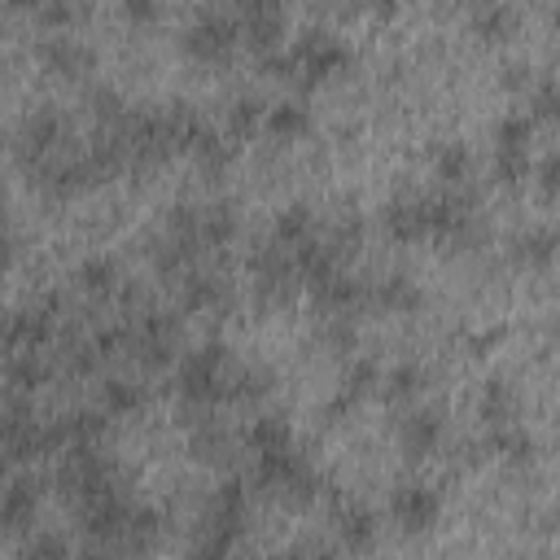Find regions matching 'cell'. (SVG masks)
<instances>
[{
	"instance_id": "cell-33",
	"label": "cell",
	"mask_w": 560,
	"mask_h": 560,
	"mask_svg": "<svg viewBox=\"0 0 560 560\" xmlns=\"http://www.w3.org/2000/svg\"><path fill=\"white\" fill-rule=\"evenodd\" d=\"M529 136H534V118L525 109H512L494 127V149H529Z\"/></svg>"
},
{
	"instance_id": "cell-18",
	"label": "cell",
	"mask_w": 560,
	"mask_h": 560,
	"mask_svg": "<svg viewBox=\"0 0 560 560\" xmlns=\"http://www.w3.org/2000/svg\"><path fill=\"white\" fill-rule=\"evenodd\" d=\"M74 284H79L88 298H118L127 280H122V271H118V262H114V258L92 254V258H83V262H79Z\"/></svg>"
},
{
	"instance_id": "cell-16",
	"label": "cell",
	"mask_w": 560,
	"mask_h": 560,
	"mask_svg": "<svg viewBox=\"0 0 560 560\" xmlns=\"http://www.w3.org/2000/svg\"><path fill=\"white\" fill-rule=\"evenodd\" d=\"M315 236H319L315 210L298 201V206H284V210L271 219V236H267V241H276L280 249H289V254H293V249H302V245H306V241H315Z\"/></svg>"
},
{
	"instance_id": "cell-2",
	"label": "cell",
	"mask_w": 560,
	"mask_h": 560,
	"mask_svg": "<svg viewBox=\"0 0 560 560\" xmlns=\"http://www.w3.org/2000/svg\"><path fill=\"white\" fill-rule=\"evenodd\" d=\"M346 61H350V48L332 31H302L289 44V83L293 88H315V83L332 79Z\"/></svg>"
},
{
	"instance_id": "cell-34",
	"label": "cell",
	"mask_w": 560,
	"mask_h": 560,
	"mask_svg": "<svg viewBox=\"0 0 560 560\" xmlns=\"http://www.w3.org/2000/svg\"><path fill=\"white\" fill-rule=\"evenodd\" d=\"M490 166H494V179H499V184H521L525 175H534L529 149H494Z\"/></svg>"
},
{
	"instance_id": "cell-22",
	"label": "cell",
	"mask_w": 560,
	"mask_h": 560,
	"mask_svg": "<svg viewBox=\"0 0 560 560\" xmlns=\"http://www.w3.org/2000/svg\"><path fill=\"white\" fill-rule=\"evenodd\" d=\"M477 411L486 420V429H503V424H516V411H521V398L508 381H486L481 385V398H477Z\"/></svg>"
},
{
	"instance_id": "cell-10",
	"label": "cell",
	"mask_w": 560,
	"mask_h": 560,
	"mask_svg": "<svg viewBox=\"0 0 560 560\" xmlns=\"http://www.w3.org/2000/svg\"><path fill=\"white\" fill-rule=\"evenodd\" d=\"M381 223H385V232H389L398 245L424 241V236H429V228H433V214H429V192L389 201V206H385V214H381Z\"/></svg>"
},
{
	"instance_id": "cell-11",
	"label": "cell",
	"mask_w": 560,
	"mask_h": 560,
	"mask_svg": "<svg viewBox=\"0 0 560 560\" xmlns=\"http://www.w3.org/2000/svg\"><path fill=\"white\" fill-rule=\"evenodd\" d=\"M188 446H192V455L201 464H228L236 438H232V429L214 411H192V420H188Z\"/></svg>"
},
{
	"instance_id": "cell-24",
	"label": "cell",
	"mask_w": 560,
	"mask_h": 560,
	"mask_svg": "<svg viewBox=\"0 0 560 560\" xmlns=\"http://www.w3.org/2000/svg\"><path fill=\"white\" fill-rule=\"evenodd\" d=\"M262 131L284 140V144H293V140H302L311 131V109L302 101H276V105H267V127Z\"/></svg>"
},
{
	"instance_id": "cell-40",
	"label": "cell",
	"mask_w": 560,
	"mask_h": 560,
	"mask_svg": "<svg viewBox=\"0 0 560 560\" xmlns=\"http://www.w3.org/2000/svg\"><path fill=\"white\" fill-rule=\"evenodd\" d=\"M122 13H127L131 22H149V18H158V4H149V0H127Z\"/></svg>"
},
{
	"instance_id": "cell-41",
	"label": "cell",
	"mask_w": 560,
	"mask_h": 560,
	"mask_svg": "<svg viewBox=\"0 0 560 560\" xmlns=\"http://www.w3.org/2000/svg\"><path fill=\"white\" fill-rule=\"evenodd\" d=\"M74 560H118L114 551H105V547H88V551H79Z\"/></svg>"
},
{
	"instance_id": "cell-20",
	"label": "cell",
	"mask_w": 560,
	"mask_h": 560,
	"mask_svg": "<svg viewBox=\"0 0 560 560\" xmlns=\"http://www.w3.org/2000/svg\"><path fill=\"white\" fill-rule=\"evenodd\" d=\"M241 442H245V451L258 459V455H271V451L293 446V429H289L284 416H254L249 429L241 433Z\"/></svg>"
},
{
	"instance_id": "cell-26",
	"label": "cell",
	"mask_w": 560,
	"mask_h": 560,
	"mask_svg": "<svg viewBox=\"0 0 560 560\" xmlns=\"http://www.w3.org/2000/svg\"><path fill=\"white\" fill-rule=\"evenodd\" d=\"M433 171H438V179H442L446 188H468V184H472V153H468V144L446 140V144L433 153Z\"/></svg>"
},
{
	"instance_id": "cell-32",
	"label": "cell",
	"mask_w": 560,
	"mask_h": 560,
	"mask_svg": "<svg viewBox=\"0 0 560 560\" xmlns=\"http://www.w3.org/2000/svg\"><path fill=\"white\" fill-rule=\"evenodd\" d=\"M472 26L486 39H508L516 31V9H508V4H481V9H472Z\"/></svg>"
},
{
	"instance_id": "cell-6",
	"label": "cell",
	"mask_w": 560,
	"mask_h": 560,
	"mask_svg": "<svg viewBox=\"0 0 560 560\" xmlns=\"http://www.w3.org/2000/svg\"><path fill=\"white\" fill-rule=\"evenodd\" d=\"M389 516H394L407 534H420V529H429V525L442 516V499H438L433 486L407 481V486H398V490L389 494Z\"/></svg>"
},
{
	"instance_id": "cell-15",
	"label": "cell",
	"mask_w": 560,
	"mask_h": 560,
	"mask_svg": "<svg viewBox=\"0 0 560 560\" xmlns=\"http://www.w3.org/2000/svg\"><path fill=\"white\" fill-rule=\"evenodd\" d=\"M556 254H560V232L547 228V223H534V228H525V232L512 236V258H516L521 267H529V271L551 267Z\"/></svg>"
},
{
	"instance_id": "cell-17",
	"label": "cell",
	"mask_w": 560,
	"mask_h": 560,
	"mask_svg": "<svg viewBox=\"0 0 560 560\" xmlns=\"http://www.w3.org/2000/svg\"><path fill=\"white\" fill-rule=\"evenodd\" d=\"M236 236H241V219H236V206L232 201L201 206V249L206 254H223Z\"/></svg>"
},
{
	"instance_id": "cell-3",
	"label": "cell",
	"mask_w": 560,
	"mask_h": 560,
	"mask_svg": "<svg viewBox=\"0 0 560 560\" xmlns=\"http://www.w3.org/2000/svg\"><path fill=\"white\" fill-rule=\"evenodd\" d=\"M127 324H131V359L140 368L162 372V368L184 359L179 354V319H175V311L153 306V311H144V315L127 319Z\"/></svg>"
},
{
	"instance_id": "cell-4",
	"label": "cell",
	"mask_w": 560,
	"mask_h": 560,
	"mask_svg": "<svg viewBox=\"0 0 560 560\" xmlns=\"http://www.w3.org/2000/svg\"><path fill=\"white\" fill-rule=\"evenodd\" d=\"M241 44V18L236 9H201L188 31H184V52L197 57L201 66H219L236 52Z\"/></svg>"
},
{
	"instance_id": "cell-27",
	"label": "cell",
	"mask_w": 560,
	"mask_h": 560,
	"mask_svg": "<svg viewBox=\"0 0 560 560\" xmlns=\"http://www.w3.org/2000/svg\"><path fill=\"white\" fill-rule=\"evenodd\" d=\"M236 542H241V529H228V525H210V521H201V525H197V538H192L188 560H232Z\"/></svg>"
},
{
	"instance_id": "cell-38",
	"label": "cell",
	"mask_w": 560,
	"mask_h": 560,
	"mask_svg": "<svg viewBox=\"0 0 560 560\" xmlns=\"http://www.w3.org/2000/svg\"><path fill=\"white\" fill-rule=\"evenodd\" d=\"M534 184L547 201H560V153H547L538 166H534Z\"/></svg>"
},
{
	"instance_id": "cell-9",
	"label": "cell",
	"mask_w": 560,
	"mask_h": 560,
	"mask_svg": "<svg viewBox=\"0 0 560 560\" xmlns=\"http://www.w3.org/2000/svg\"><path fill=\"white\" fill-rule=\"evenodd\" d=\"M376 512L363 508L359 499H337L332 503V534H337V547L346 551H368L376 542Z\"/></svg>"
},
{
	"instance_id": "cell-12",
	"label": "cell",
	"mask_w": 560,
	"mask_h": 560,
	"mask_svg": "<svg viewBox=\"0 0 560 560\" xmlns=\"http://www.w3.org/2000/svg\"><path fill=\"white\" fill-rule=\"evenodd\" d=\"M442 438H446V424H442V411H433V407H416V411H407L402 424H398V442H402V451H407L411 459L433 455V451L442 446Z\"/></svg>"
},
{
	"instance_id": "cell-30",
	"label": "cell",
	"mask_w": 560,
	"mask_h": 560,
	"mask_svg": "<svg viewBox=\"0 0 560 560\" xmlns=\"http://www.w3.org/2000/svg\"><path fill=\"white\" fill-rule=\"evenodd\" d=\"M74 556L79 551L57 529H31V534H22V560H74Z\"/></svg>"
},
{
	"instance_id": "cell-7",
	"label": "cell",
	"mask_w": 560,
	"mask_h": 560,
	"mask_svg": "<svg viewBox=\"0 0 560 560\" xmlns=\"http://www.w3.org/2000/svg\"><path fill=\"white\" fill-rule=\"evenodd\" d=\"M236 18H241V39H245L258 57H267V52L280 48L284 26H289V18H284L280 4H241Z\"/></svg>"
},
{
	"instance_id": "cell-5",
	"label": "cell",
	"mask_w": 560,
	"mask_h": 560,
	"mask_svg": "<svg viewBox=\"0 0 560 560\" xmlns=\"http://www.w3.org/2000/svg\"><path fill=\"white\" fill-rule=\"evenodd\" d=\"M13 153L18 162L35 175L44 162H52L57 153H66V114L61 109H31L22 122H18V136H13Z\"/></svg>"
},
{
	"instance_id": "cell-1",
	"label": "cell",
	"mask_w": 560,
	"mask_h": 560,
	"mask_svg": "<svg viewBox=\"0 0 560 560\" xmlns=\"http://www.w3.org/2000/svg\"><path fill=\"white\" fill-rule=\"evenodd\" d=\"M232 376H236V363L219 341L197 346L175 363V394L184 398L188 411H214L232 402Z\"/></svg>"
},
{
	"instance_id": "cell-14",
	"label": "cell",
	"mask_w": 560,
	"mask_h": 560,
	"mask_svg": "<svg viewBox=\"0 0 560 560\" xmlns=\"http://www.w3.org/2000/svg\"><path fill=\"white\" fill-rule=\"evenodd\" d=\"M39 61H44L52 74H61V79H83L96 57H92V48H88L83 39H74V35L66 31V35H48V39L39 44Z\"/></svg>"
},
{
	"instance_id": "cell-19",
	"label": "cell",
	"mask_w": 560,
	"mask_h": 560,
	"mask_svg": "<svg viewBox=\"0 0 560 560\" xmlns=\"http://www.w3.org/2000/svg\"><path fill=\"white\" fill-rule=\"evenodd\" d=\"M52 376V359L44 350H31V354H9V368H4V381H9V398H22L31 394L35 385H44Z\"/></svg>"
},
{
	"instance_id": "cell-28",
	"label": "cell",
	"mask_w": 560,
	"mask_h": 560,
	"mask_svg": "<svg viewBox=\"0 0 560 560\" xmlns=\"http://www.w3.org/2000/svg\"><path fill=\"white\" fill-rule=\"evenodd\" d=\"M372 302H376L381 311H389V315H411V311L420 306V289H416L411 276H385V280L372 289Z\"/></svg>"
},
{
	"instance_id": "cell-13",
	"label": "cell",
	"mask_w": 560,
	"mask_h": 560,
	"mask_svg": "<svg viewBox=\"0 0 560 560\" xmlns=\"http://www.w3.org/2000/svg\"><path fill=\"white\" fill-rule=\"evenodd\" d=\"M39 494H44V477H35V472H18L9 481V490H4V525H9V534H18V538L31 534Z\"/></svg>"
},
{
	"instance_id": "cell-29",
	"label": "cell",
	"mask_w": 560,
	"mask_h": 560,
	"mask_svg": "<svg viewBox=\"0 0 560 560\" xmlns=\"http://www.w3.org/2000/svg\"><path fill=\"white\" fill-rule=\"evenodd\" d=\"M267 127V105L258 96H236L232 109H228V136L232 140H249Z\"/></svg>"
},
{
	"instance_id": "cell-8",
	"label": "cell",
	"mask_w": 560,
	"mask_h": 560,
	"mask_svg": "<svg viewBox=\"0 0 560 560\" xmlns=\"http://www.w3.org/2000/svg\"><path fill=\"white\" fill-rule=\"evenodd\" d=\"M179 302L184 311H201V315H214L232 302V280L223 271H206V267H192L184 280H179Z\"/></svg>"
},
{
	"instance_id": "cell-35",
	"label": "cell",
	"mask_w": 560,
	"mask_h": 560,
	"mask_svg": "<svg viewBox=\"0 0 560 560\" xmlns=\"http://www.w3.org/2000/svg\"><path fill=\"white\" fill-rule=\"evenodd\" d=\"M529 118H542L551 127H560V79H542L529 92Z\"/></svg>"
},
{
	"instance_id": "cell-25",
	"label": "cell",
	"mask_w": 560,
	"mask_h": 560,
	"mask_svg": "<svg viewBox=\"0 0 560 560\" xmlns=\"http://www.w3.org/2000/svg\"><path fill=\"white\" fill-rule=\"evenodd\" d=\"M424 385H429V372L420 363H394L381 376V398L385 402H411L424 394Z\"/></svg>"
},
{
	"instance_id": "cell-39",
	"label": "cell",
	"mask_w": 560,
	"mask_h": 560,
	"mask_svg": "<svg viewBox=\"0 0 560 560\" xmlns=\"http://www.w3.org/2000/svg\"><path fill=\"white\" fill-rule=\"evenodd\" d=\"M503 83H508V88H516V92H521V88H529V92H534V74H529V66H525V61H508V66H503Z\"/></svg>"
},
{
	"instance_id": "cell-42",
	"label": "cell",
	"mask_w": 560,
	"mask_h": 560,
	"mask_svg": "<svg viewBox=\"0 0 560 560\" xmlns=\"http://www.w3.org/2000/svg\"><path fill=\"white\" fill-rule=\"evenodd\" d=\"M547 22H551V31H560V4H556V9H547Z\"/></svg>"
},
{
	"instance_id": "cell-31",
	"label": "cell",
	"mask_w": 560,
	"mask_h": 560,
	"mask_svg": "<svg viewBox=\"0 0 560 560\" xmlns=\"http://www.w3.org/2000/svg\"><path fill=\"white\" fill-rule=\"evenodd\" d=\"M271 394V372L267 368H258V363H245V368H236V376H232V402H258V398H267Z\"/></svg>"
},
{
	"instance_id": "cell-37",
	"label": "cell",
	"mask_w": 560,
	"mask_h": 560,
	"mask_svg": "<svg viewBox=\"0 0 560 560\" xmlns=\"http://www.w3.org/2000/svg\"><path fill=\"white\" fill-rule=\"evenodd\" d=\"M276 560H337V542H328V538H302V542H289Z\"/></svg>"
},
{
	"instance_id": "cell-36",
	"label": "cell",
	"mask_w": 560,
	"mask_h": 560,
	"mask_svg": "<svg viewBox=\"0 0 560 560\" xmlns=\"http://www.w3.org/2000/svg\"><path fill=\"white\" fill-rule=\"evenodd\" d=\"M79 13H83V9H79V4H66V0L35 4V22H39V26H48V31H57V35H66V31H70V22H74Z\"/></svg>"
},
{
	"instance_id": "cell-23",
	"label": "cell",
	"mask_w": 560,
	"mask_h": 560,
	"mask_svg": "<svg viewBox=\"0 0 560 560\" xmlns=\"http://www.w3.org/2000/svg\"><path fill=\"white\" fill-rule=\"evenodd\" d=\"M486 451L503 464H529L538 446L525 424H503V429H486Z\"/></svg>"
},
{
	"instance_id": "cell-21",
	"label": "cell",
	"mask_w": 560,
	"mask_h": 560,
	"mask_svg": "<svg viewBox=\"0 0 560 560\" xmlns=\"http://www.w3.org/2000/svg\"><path fill=\"white\" fill-rule=\"evenodd\" d=\"M96 407L114 420V416H131L144 407V389L131 381V376H101L96 385Z\"/></svg>"
}]
</instances>
